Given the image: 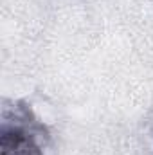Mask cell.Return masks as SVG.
Returning <instances> with one entry per match:
<instances>
[{
    "mask_svg": "<svg viewBox=\"0 0 153 155\" xmlns=\"http://www.w3.org/2000/svg\"><path fill=\"white\" fill-rule=\"evenodd\" d=\"M47 130L27 107L5 112L0 132L2 155H45Z\"/></svg>",
    "mask_w": 153,
    "mask_h": 155,
    "instance_id": "obj_1",
    "label": "cell"
}]
</instances>
